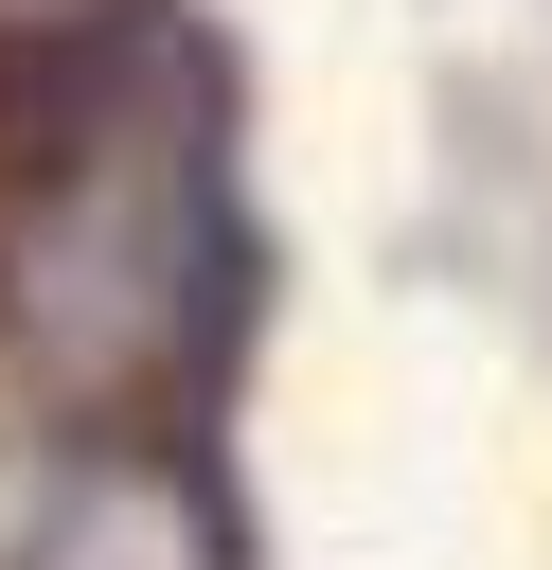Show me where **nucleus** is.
<instances>
[{
  "instance_id": "obj_1",
  "label": "nucleus",
  "mask_w": 552,
  "mask_h": 570,
  "mask_svg": "<svg viewBox=\"0 0 552 570\" xmlns=\"http://www.w3.org/2000/svg\"><path fill=\"white\" fill-rule=\"evenodd\" d=\"M0 356L36 374L53 428H160L249 303L231 178H214V89L160 18L53 53L0 89Z\"/></svg>"
},
{
  "instance_id": "obj_2",
  "label": "nucleus",
  "mask_w": 552,
  "mask_h": 570,
  "mask_svg": "<svg viewBox=\"0 0 552 570\" xmlns=\"http://www.w3.org/2000/svg\"><path fill=\"white\" fill-rule=\"evenodd\" d=\"M18 570H231V517L160 428H71V445H36Z\"/></svg>"
},
{
  "instance_id": "obj_3",
  "label": "nucleus",
  "mask_w": 552,
  "mask_h": 570,
  "mask_svg": "<svg viewBox=\"0 0 552 570\" xmlns=\"http://www.w3.org/2000/svg\"><path fill=\"white\" fill-rule=\"evenodd\" d=\"M142 0H0V89L18 71H53V53H89V36H125Z\"/></svg>"
}]
</instances>
